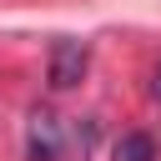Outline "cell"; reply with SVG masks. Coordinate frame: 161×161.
<instances>
[{
    "label": "cell",
    "mask_w": 161,
    "mask_h": 161,
    "mask_svg": "<svg viewBox=\"0 0 161 161\" xmlns=\"http://www.w3.org/2000/svg\"><path fill=\"white\" fill-rule=\"evenodd\" d=\"M116 161H156V141L146 131H131L116 141Z\"/></svg>",
    "instance_id": "3"
},
{
    "label": "cell",
    "mask_w": 161,
    "mask_h": 161,
    "mask_svg": "<svg viewBox=\"0 0 161 161\" xmlns=\"http://www.w3.org/2000/svg\"><path fill=\"white\" fill-rule=\"evenodd\" d=\"M86 65H91V50L80 40H55L50 45V91H75L86 80Z\"/></svg>",
    "instance_id": "1"
},
{
    "label": "cell",
    "mask_w": 161,
    "mask_h": 161,
    "mask_svg": "<svg viewBox=\"0 0 161 161\" xmlns=\"http://www.w3.org/2000/svg\"><path fill=\"white\" fill-rule=\"evenodd\" d=\"M25 156H30V161H60V121H55L50 111H35V116H30Z\"/></svg>",
    "instance_id": "2"
},
{
    "label": "cell",
    "mask_w": 161,
    "mask_h": 161,
    "mask_svg": "<svg viewBox=\"0 0 161 161\" xmlns=\"http://www.w3.org/2000/svg\"><path fill=\"white\" fill-rule=\"evenodd\" d=\"M156 96H161V70H156Z\"/></svg>",
    "instance_id": "4"
}]
</instances>
